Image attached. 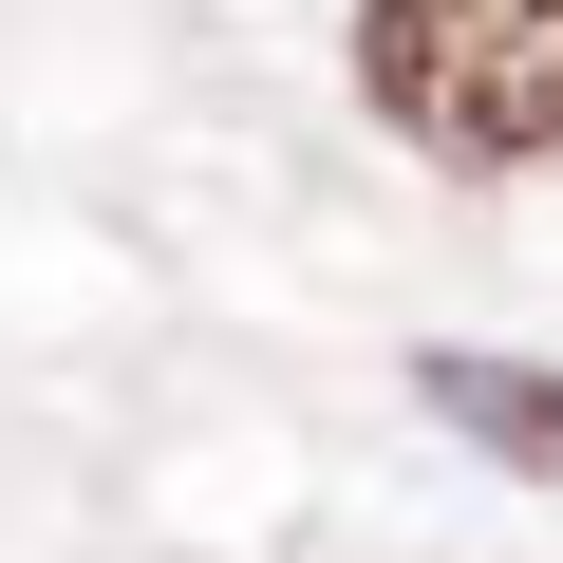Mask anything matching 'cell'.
Masks as SVG:
<instances>
[{"label": "cell", "instance_id": "cell-1", "mask_svg": "<svg viewBox=\"0 0 563 563\" xmlns=\"http://www.w3.org/2000/svg\"><path fill=\"white\" fill-rule=\"evenodd\" d=\"M357 95L432 169H544L563 151V0H357Z\"/></svg>", "mask_w": 563, "mask_h": 563}, {"label": "cell", "instance_id": "cell-2", "mask_svg": "<svg viewBox=\"0 0 563 563\" xmlns=\"http://www.w3.org/2000/svg\"><path fill=\"white\" fill-rule=\"evenodd\" d=\"M432 413H451V432H488L507 470H544V488H563V376H488V357H432Z\"/></svg>", "mask_w": 563, "mask_h": 563}]
</instances>
